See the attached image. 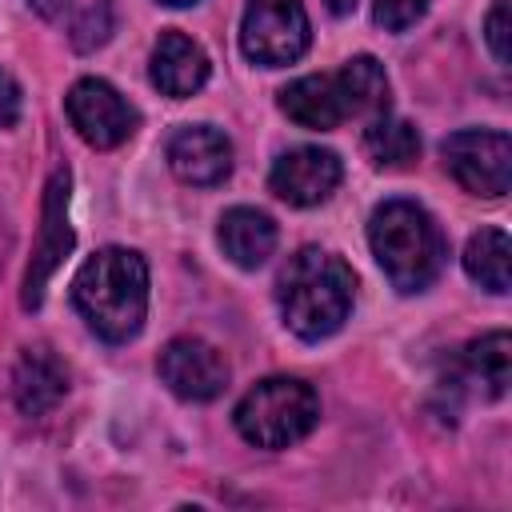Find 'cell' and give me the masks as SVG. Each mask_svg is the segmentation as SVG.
Wrapping results in <instances>:
<instances>
[{
	"instance_id": "obj_1",
	"label": "cell",
	"mask_w": 512,
	"mask_h": 512,
	"mask_svg": "<svg viewBox=\"0 0 512 512\" xmlns=\"http://www.w3.org/2000/svg\"><path fill=\"white\" fill-rule=\"evenodd\" d=\"M72 300L96 336L124 344L140 332L148 312V264L132 248H100L72 280Z\"/></svg>"
},
{
	"instance_id": "obj_2",
	"label": "cell",
	"mask_w": 512,
	"mask_h": 512,
	"mask_svg": "<svg viewBox=\"0 0 512 512\" xmlns=\"http://www.w3.org/2000/svg\"><path fill=\"white\" fill-rule=\"evenodd\" d=\"M352 296H356L352 268L336 252H324V248H300L284 264L280 288H276L284 324L300 340H324V336H332L348 320Z\"/></svg>"
},
{
	"instance_id": "obj_3",
	"label": "cell",
	"mask_w": 512,
	"mask_h": 512,
	"mask_svg": "<svg viewBox=\"0 0 512 512\" xmlns=\"http://www.w3.org/2000/svg\"><path fill=\"white\" fill-rule=\"evenodd\" d=\"M368 244L372 256L380 260L384 276L400 292H420L428 288L448 256L440 224L412 200H388L372 212L368 220Z\"/></svg>"
},
{
	"instance_id": "obj_4",
	"label": "cell",
	"mask_w": 512,
	"mask_h": 512,
	"mask_svg": "<svg viewBox=\"0 0 512 512\" xmlns=\"http://www.w3.org/2000/svg\"><path fill=\"white\" fill-rule=\"evenodd\" d=\"M320 420L312 384L296 376H268L236 404V428L256 448H288L304 440Z\"/></svg>"
},
{
	"instance_id": "obj_5",
	"label": "cell",
	"mask_w": 512,
	"mask_h": 512,
	"mask_svg": "<svg viewBox=\"0 0 512 512\" xmlns=\"http://www.w3.org/2000/svg\"><path fill=\"white\" fill-rule=\"evenodd\" d=\"M312 28L300 0H248L240 24V48L252 64L280 68L308 52Z\"/></svg>"
},
{
	"instance_id": "obj_6",
	"label": "cell",
	"mask_w": 512,
	"mask_h": 512,
	"mask_svg": "<svg viewBox=\"0 0 512 512\" xmlns=\"http://www.w3.org/2000/svg\"><path fill=\"white\" fill-rule=\"evenodd\" d=\"M444 168L472 196H504L512 184V140L492 128H464L444 140Z\"/></svg>"
},
{
	"instance_id": "obj_7",
	"label": "cell",
	"mask_w": 512,
	"mask_h": 512,
	"mask_svg": "<svg viewBox=\"0 0 512 512\" xmlns=\"http://www.w3.org/2000/svg\"><path fill=\"white\" fill-rule=\"evenodd\" d=\"M68 188L72 176L68 168L52 172L48 188H44V208H40V232L24 268V288H20V304L24 308H40L44 304V288L52 280V272L64 264V256L72 252V224H68Z\"/></svg>"
},
{
	"instance_id": "obj_8",
	"label": "cell",
	"mask_w": 512,
	"mask_h": 512,
	"mask_svg": "<svg viewBox=\"0 0 512 512\" xmlns=\"http://www.w3.org/2000/svg\"><path fill=\"white\" fill-rule=\"evenodd\" d=\"M68 120L72 128L92 144V148H116L136 132V108L108 84V80H76L68 100Z\"/></svg>"
},
{
	"instance_id": "obj_9",
	"label": "cell",
	"mask_w": 512,
	"mask_h": 512,
	"mask_svg": "<svg viewBox=\"0 0 512 512\" xmlns=\"http://www.w3.org/2000/svg\"><path fill=\"white\" fill-rule=\"evenodd\" d=\"M160 380L180 400H216L228 388V360L196 336H176L160 352Z\"/></svg>"
},
{
	"instance_id": "obj_10",
	"label": "cell",
	"mask_w": 512,
	"mask_h": 512,
	"mask_svg": "<svg viewBox=\"0 0 512 512\" xmlns=\"http://www.w3.org/2000/svg\"><path fill=\"white\" fill-rule=\"evenodd\" d=\"M340 180H344L340 156L328 152V148H292V152L276 156V164L268 172L272 192L284 204H296V208L324 204L340 188Z\"/></svg>"
},
{
	"instance_id": "obj_11",
	"label": "cell",
	"mask_w": 512,
	"mask_h": 512,
	"mask_svg": "<svg viewBox=\"0 0 512 512\" xmlns=\"http://www.w3.org/2000/svg\"><path fill=\"white\" fill-rule=\"evenodd\" d=\"M168 164L184 184H220L232 172V144L212 124H188L168 140Z\"/></svg>"
},
{
	"instance_id": "obj_12",
	"label": "cell",
	"mask_w": 512,
	"mask_h": 512,
	"mask_svg": "<svg viewBox=\"0 0 512 512\" xmlns=\"http://www.w3.org/2000/svg\"><path fill=\"white\" fill-rule=\"evenodd\" d=\"M68 392V368L48 344H32L20 352L16 372H12V400L24 416H44L52 412Z\"/></svg>"
},
{
	"instance_id": "obj_13",
	"label": "cell",
	"mask_w": 512,
	"mask_h": 512,
	"mask_svg": "<svg viewBox=\"0 0 512 512\" xmlns=\"http://www.w3.org/2000/svg\"><path fill=\"white\" fill-rule=\"evenodd\" d=\"M208 80V56L196 40H188L184 32H160L156 48H152V84L172 96L184 100L192 92H200Z\"/></svg>"
},
{
	"instance_id": "obj_14",
	"label": "cell",
	"mask_w": 512,
	"mask_h": 512,
	"mask_svg": "<svg viewBox=\"0 0 512 512\" xmlns=\"http://www.w3.org/2000/svg\"><path fill=\"white\" fill-rule=\"evenodd\" d=\"M508 376H512V340H508V332H488V336L472 340L460 352L456 388H472L484 400H500L508 392Z\"/></svg>"
},
{
	"instance_id": "obj_15",
	"label": "cell",
	"mask_w": 512,
	"mask_h": 512,
	"mask_svg": "<svg viewBox=\"0 0 512 512\" xmlns=\"http://www.w3.org/2000/svg\"><path fill=\"white\" fill-rule=\"evenodd\" d=\"M280 108L292 124L316 128V132H328V128L348 120L336 76H300V80H292L280 92Z\"/></svg>"
},
{
	"instance_id": "obj_16",
	"label": "cell",
	"mask_w": 512,
	"mask_h": 512,
	"mask_svg": "<svg viewBox=\"0 0 512 512\" xmlns=\"http://www.w3.org/2000/svg\"><path fill=\"white\" fill-rule=\"evenodd\" d=\"M220 248L240 268H260L276 248V224L260 208H228L220 220Z\"/></svg>"
},
{
	"instance_id": "obj_17",
	"label": "cell",
	"mask_w": 512,
	"mask_h": 512,
	"mask_svg": "<svg viewBox=\"0 0 512 512\" xmlns=\"http://www.w3.org/2000/svg\"><path fill=\"white\" fill-rule=\"evenodd\" d=\"M340 96H344V112L372 124L380 116H388V76L372 56H356L336 72Z\"/></svg>"
},
{
	"instance_id": "obj_18",
	"label": "cell",
	"mask_w": 512,
	"mask_h": 512,
	"mask_svg": "<svg viewBox=\"0 0 512 512\" xmlns=\"http://www.w3.org/2000/svg\"><path fill=\"white\" fill-rule=\"evenodd\" d=\"M468 276L488 292H508L512 284V244L504 228H480L464 248Z\"/></svg>"
},
{
	"instance_id": "obj_19",
	"label": "cell",
	"mask_w": 512,
	"mask_h": 512,
	"mask_svg": "<svg viewBox=\"0 0 512 512\" xmlns=\"http://www.w3.org/2000/svg\"><path fill=\"white\" fill-rule=\"evenodd\" d=\"M364 152H368L372 164H380V168H404V164L416 160L420 136H416L412 124L380 116V120H372L368 132H364Z\"/></svg>"
},
{
	"instance_id": "obj_20",
	"label": "cell",
	"mask_w": 512,
	"mask_h": 512,
	"mask_svg": "<svg viewBox=\"0 0 512 512\" xmlns=\"http://www.w3.org/2000/svg\"><path fill=\"white\" fill-rule=\"evenodd\" d=\"M424 8H428V0H376L372 16H376L380 28L404 32V28H412V24L424 16Z\"/></svg>"
},
{
	"instance_id": "obj_21",
	"label": "cell",
	"mask_w": 512,
	"mask_h": 512,
	"mask_svg": "<svg viewBox=\"0 0 512 512\" xmlns=\"http://www.w3.org/2000/svg\"><path fill=\"white\" fill-rule=\"evenodd\" d=\"M108 32H112V8H108V0H100L76 24V48H96L108 40Z\"/></svg>"
},
{
	"instance_id": "obj_22",
	"label": "cell",
	"mask_w": 512,
	"mask_h": 512,
	"mask_svg": "<svg viewBox=\"0 0 512 512\" xmlns=\"http://www.w3.org/2000/svg\"><path fill=\"white\" fill-rule=\"evenodd\" d=\"M504 16H508V0H496L492 4V12H488V48H492V56L504 64L508 60V32H504Z\"/></svg>"
},
{
	"instance_id": "obj_23",
	"label": "cell",
	"mask_w": 512,
	"mask_h": 512,
	"mask_svg": "<svg viewBox=\"0 0 512 512\" xmlns=\"http://www.w3.org/2000/svg\"><path fill=\"white\" fill-rule=\"evenodd\" d=\"M16 116H20V88H16V80L0 68V128L16 124Z\"/></svg>"
},
{
	"instance_id": "obj_24",
	"label": "cell",
	"mask_w": 512,
	"mask_h": 512,
	"mask_svg": "<svg viewBox=\"0 0 512 512\" xmlns=\"http://www.w3.org/2000/svg\"><path fill=\"white\" fill-rule=\"evenodd\" d=\"M68 4H72V0H32V8H36L40 16H60Z\"/></svg>"
},
{
	"instance_id": "obj_25",
	"label": "cell",
	"mask_w": 512,
	"mask_h": 512,
	"mask_svg": "<svg viewBox=\"0 0 512 512\" xmlns=\"http://www.w3.org/2000/svg\"><path fill=\"white\" fill-rule=\"evenodd\" d=\"M328 4V12H336V16H348L352 8H356V0H324Z\"/></svg>"
},
{
	"instance_id": "obj_26",
	"label": "cell",
	"mask_w": 512,
	"mask_h": 512,
	"mask_svg": "<svg viewBox=\"0 0 512 512\" xmlns=\"http://www.w3.org/2000/svg\"><path fill=\"white\" fill-rule=\"evenodd\" d=\"M164 4H192V0H164Z\"/></svg>"
}]
</instances>
